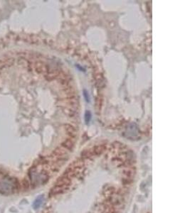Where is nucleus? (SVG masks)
<instances>
[{
  "instance_id": "1",
  "label": "nucleus",
  "mask_w": 190,
  "mask_h": 213,
  "mask_svg": "<svg viewBox=\"0 0 190 213\" xmlns=\"http://www.w3.org/2000/svg\"><path fill=\"white\" fill-rule=\"evenodd\" d=\"M16 184L14 180L10 178L3 177L0 178V193L9 195L14 192Z\"/></svg>"
},
{
  "instance_id": "2",
  "label": "nucleus",
  "mask_w": 190,
  "mask_h": 213,
  "mask_svg": "<svg viewBox=\"0 0 190 213\" xmlns=\"http://www.w3.org/2000/svg\"><path fill=\"white\" fill-rule=\"evenodd\" d=\"M30 178L33 184L39 185V184L43 183L46 180V175L44 173L34 172L30 174Z\"/></svg>"
},
{
  "instance_id": "3",
  "label": "nucleus",
  "mask_w": 190,
  "mask_h": 213,
  "mask_svg": "<svg viewBox=\"0 0 190 213\" xmlns=\"http://www.w3.org/2000/svg\"><path fill=\"white\" fill-rule=\"evenodd\" d=\"M43 200H44V197H43L42 195L38 197L34 202V208H35V209H37V208H39L41 205V204H42Z\"/></svg>"
},
{
  "instance_id": "4",
  "label": "nucleus",
  "mask_w": 190,
  "mask_h": 213,
  "mask_svg": "<svg viewBox=\"0 0 190 213\" xmlns=\"http://www.w3.org/2000/svg\"><path fill=\"white\" fill-rule=\"evenodd\" d=\"M91 119V113L90 111H86L85 114V120L86 124H88Z\"/></svg>"
},
{
  "instance_id": "5",
  "label": "nucleus",
  "mask_w": 190,
  "mask_h": 213,
  "mask_svg": "<svg viewBox=\"0 0 190 213\" xmlns=\"http://www.w3.org/2000/svg\"><path fill=\"white\" fill-rule=\"evenodd\" d=\"M83 95L84 97H85V101L88 102H90V97H89V95H88V92H87V90H83Z\"/></svg>"
}]
</instances>
